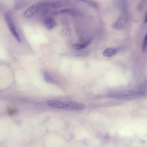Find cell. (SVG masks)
Segmentation results:
<instances>
[{"mask_svg": "<svg viewBox=\"0 0 147 147\" xmlns=\"http://www.w3.org/2000/svg\"><path fill=\"white\" fill-rule=\"evenodd\" d=\"M118 51V49L117 48H108L104 51L103 55L105 57H110L116 54Z\"/></svg>", "mask_w": 147, "mask_h": 147, "instance_id": "cell-6", "label": "cell"}, {"mask_svg": "<svg viewBox=\"0 0 147 147\" xmlns=\"http://www.w3.org/2000/svg\"><path fill=\"white\" fill-rule=\"evenodd\" d=\"M147 49V34L145 36L143 45L142 46V50L145 51Z\"/></svg>", "mask_w": 147, "mask_h": 147, "instance_id": "cell-11", "label": "cell"}, {"mask_svg": "<svg viewBox=\"0 0 147 147\" xmlns=\"http://www.w3.org/2000/svg\"><path fill=\"white\" fill-rule=\"evenodd\" d=\"M44 24L45 27L48 29L53 28L56 25L54 19L51 17H48L45 19Z\"/></svg>", "mask_w": 147, "mask_h": 147, "instance_id": "cell-5", "label": "cell"}, {"mask_svg": "<svg viewBox=\"0 0 147 147\" xmlns=\"http://www.w3.org/2000/svg\"><path fill=\"white\" fill-rule=\"evenodd\" d=\"M74 11L71 9H65L56 11L55 13V14H59L64 13H74Z\"/></svg>", "mask_w": 147, "mask_h": 147, "instance_id": "cell-9", "label": "cell"}, {"mask_svg": "<svg viewBox=\"0 0 147 147\" xmlns=\"http://www.w3.org/2000/svg\"><path fill=\"white\" fill-rule=\"evenodd\" d=\"M17 111L16 109L10 108L7 110L8 114L11 115H12L16 113Z\"/></svg>", "mask_w": 147, "mask_h": 147, "instance_id": "cell-12", "label": "cell"}, {"mask_svg": "<svg viewBox=\"0 0 147 147\" xmlns=\"http://www.w3.org/2000/svg\"><path fill=\"white\" fill-rule=\"evenodd\" d=\"M41 6V3H34L28 7L25 11L24 16L26 18H29L34 15Z\"/></svg>", "mask_w": 147, "mask_h": 147, "instance_id": "cell-4", "label": "cell"}, {"mask_svg": "<svg viewBox=\"0 0 147 147\" xmlns=\"http://www.w3.org/2000/svg\"><path fill=\"white\" fill-rule=\"evenodd\" d=\"M144 23H147V13L146 14V15L145 16V17L144 20Z\"/></svg>", "mask_w": 147, "mask_h": 147, "instance_id": "cell-13", "label": "cell"}, {"mask_svg": "<svg viewBox=\"0 0 147 147\" xmlns=\"http://www.w3.org/2000/svg\"><path fill=\"white\" fill-rule=\"evenodd\" d=\"M125 22V19L123 18H121L116 23L115 27L117 28H122L124 26Z\"/></svg>", "mask_w": 147, "mask_h": 147, "instance_id": "cell-8", "label": "cell"}, {"mask_svg": "<svg viewBox=\"0 0 147 147\" xmlns=\"http://www.w3.org/2000/svg\"><path fill=\"white\" fill-rule=\"evenodd\" d=\"M5 19L8 28L12 35L19 43L21 42L20 35L18 33L16 27L10 16L6 14L5 15Z\"/></svg>", "mask_w": 147, "mask_h": 147, "instance_id": "cell-3", "label": "cell"}, {"mask_svg": "<svg viewBox=\"0 0 147 147\" xmlns=\"http://www.w3.org/2000/svg\"><path fill=\"white\" fill-rule=\"evenodd\" d=\"M85 105L82 103L72 101H62L61 109L70 111H80L84 109Z\"/></svg>", "mask_w": 147, "mask_h": 147, "instance_id": "cell-2", "label": "cell"}, {"mask_svg": "<svg viewBox=\"0 0 147 147\" xmlns=\"http://www.w3.org/2000/svg\"><path fill=\"white\" fill-rule=\"evenodd\" d=\"M145 93L143 92L134 90H122L110 93L108 96L111 98L119 100H131L144 97Z\"/></svg>", "mask_w": 147, "mask_h": 147, "instance_id": "cell-1", "label": "cell"}, {"mask_svg": "<svg viewBox=\"0 0 147 147\" xmlns=\"http://www.w3.org/2000/svg\"><path fill=\"white\" fill-rule=\"evenodd\" d=\"M43 75L45 80L48 82L53 83V81L52 78L46 72H43Z\"/></svg>", "mask_w": 147, "mask_h": 147, "instance_id": "cell-10", "label": "cell"}, {"mask_svg": "<svg viewBox=\"0 0 147 147\" xmlns=\"http://www.w3.org/2000/svg\"><path fill=\"white\" fill-rule=\"evenodd\" d=\"M90 40H88L86 42L82 44H74L72 45L73 48L77 50H80L86 48L90 44Z\"/></svg>", "mask_w": 147, "mask_h": 147, "instance_id": "cell-7", "label": "cell"}]
</instances>
